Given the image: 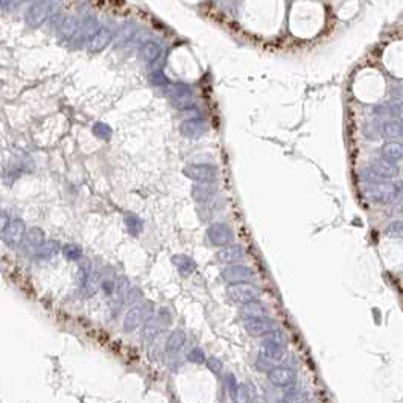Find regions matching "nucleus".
<instances>
[{"instance_id": "obj_2", "label": "nucleus", "mask_w": 403, "mask_h": 403, "mask_svg": "<svg viewBox=\"0 0 403 403\" xmlns=\"http://www.w3.org/2000/svg\"><path fill=\"white\" fill-rule=\"evenodd\" d=\"M50 14H52V2L50 0H37L28 8V11L24 14V21L29 28L37 29L47 21Z\"/></svg>"}, {"instance_id": "obj_8", "label": "nucleus", "mask_w": 403, "mask_h": 403, "mask_svg": "<svg viewBox=\"0 0 403 403\" xmlns=\"http://www.w3.org/2000/svg\"><path fill=\"white\" fill-rule=\"evenodd\" d=\"M46 242V233L43 228L40 227H29L26 234H24V239L21 242V245L18 247L21 250L23 254L29 256V257H34V254L38 251V248Z\"/></svg>"}, {"instance_id": "obj_11", "label": "nucleus", "mask_w": 403, "mask_h": 403, "mask_svg": "<svg viewBox=\"0 0 403 403\" xmlns=\"http://www.w3.org/2000/svg\"><path fill=\"white\" fill-rule=\"evenodd\" d=\"M216 260L222 265H234V263H240L242 260H245L247 257V251L244 250L242 245L239 244H230V245H225L222 248H219L216 251Z\"/></svg>"}, {"instance_id": "obj_13", "label": "nucleus", "mask_w": 403, "mask_h": 403, "mask_svg": "<svg viewBox=\"0 0 403 403\" xmlns=\"http://www.w3.org/2000/svg\"><path fill=\"white\" fill-rule=\"evenodd\" d=\"M165 327L162 326V323L158 321L157 315L154 313L152 316H149L143 326L140 327V341L143 342V345H152L155 344V341L158 339L162 330Z\"/></svg>"}, {"instance_id": "obj_33", "label": "nucleus", "mask_w": 403, "mask_h": 403, "mask_svg": "<svg viewBox=\"0 0 403 403\" xmlns=\"http://www.w3.org/2000/svg\"><path fill=\"white\" fill-rule=\"evenodd\" d=\"M155 315H157V318H158V321L162 323L163 327H169L172 324L174 315H172V312H171V309L168 306L158 307V310H155Z\"/></svg>"}, {"instance_id": "obj_40", "label": "nucleus", "mask_w": 403, "mask_h": 403, "mask_svg": "<svg viewBox=\"0 0 403 403\" xmlns=\"http://www.w3.org/2000/svg\"><path fill=\"white\" fill-rule=\"evenodd\" d=\"M9 221H11L9 214H8L5 210H2V208H0V233H3V230L8 227Z\"/></svg>"}, {"instance_id": "obj_17", "label": "nucleus", "mask_w": 403, "mask_h": 403, "mask_svg": "<svg viewBox=\"0 0 403 403\" xmlns=\"http://www.w3.org/2000/svg\"><path fill=\"white\" fill-rule=\"evenodd\" d=\"M165 93L168 95V98H171V101L178 105H184L191 98V89L181 83H168L165 86Z\"/></svg>"}, {"instance_id": "obj_42", "label": "nucleus", "mask_w": 403, "mask_h": 403, "mask_svg": "<svg viewBox=\"0 0 403 403\" xmlns=\"http://www.w3.org/2000/svg\"><path fill=\"white\" fill-rule=\"evenodd\" d=\"M251 403H266V400L262 396H254L251 397Z\"/></svg>"}, {"instance_id": "obj_32", "label": "nucleus", "mask_w": 403, "mask_h": 403, "mask_svg": "<svg viewBox=\"0 0 403 403\" xmlns=\"http://www.w3.org/2000/svg\"><path fill=\"white\" fill-rule=\"evenodd\" d=\"M186 359H187L189 362L195 364V365H202V364H205L207 356H205V353H204L202 348H200V347H194V348H191V350L187 352Z\"/></svg>"}, {"instance_id": "obj_28", "label": "nucleus", "mask_w": 403, "mask_h": 403, "mask_svg": "<svg viewBox=\"0 0 403 403\" xmlns=\"http://www.w3.org/2000/svg\"><path fill=\"white\" fill-rule=\"evenodd\" d=\"M78 26H79L78 20H76L75 17H72V15H67V17H64V18L61 20V24H60V35H61L63 38H69V40H72V38L75 37L76 31H78Z\"/></svg>"}, {"instance_id": "obj_23", "label": "nucleus", "mask_w": 403, "mask_h": 403, "mask_svg": "<svg viewBox=\"0 0 403 403\" xmlns=\"http://www.w3.org/2000/svg\"><path fill=\"white\" fill-rule=\"evenodd\" d=\"M123 224H125L128 233H129L131 236H134V237H139V236L143 233V230H145V221H143L139 214L131 213V211H129V213H125V216H123Z\"/></svg>"}, {"instance_id": "obj_15", "label": "nucleus", "mask_w": 403, "mask_h": 403, "mask_svg": "<svg viewBox=\"0 0 403 403\" xmlns=\"http://www.w3.org/2000/svg\"><path fill=\"white\" fill-rule=\"evenodd\" d=\"M260 350H262V355L270 359L271 362H280L283 359H286V348L283 344L274 341L273 338L270 336H265L262 344H260Z\"/></svg>"}, {"instance_id": "obj_27", "label": "nucleus", "mask_w": 403, "mask_h": 403, "mask_svg": "<svg viewBox=\"0 0 403 403\" xmlns=\"http://www.w3.org/2000/svg\"><path fill=\"white\" fill-rule=\"evenodd\" d=\"M134 35H136V28H134V24H132V23H126V24H123V26L114 34V44H116L117 47H122V46H125L126 43H129V41L134 38Z\"/></svg>"}, {"instance_id": "obj_29", "label": "nucleus", "mask_w": 403, "mask_h": 403, "mask_svg": "<svg viewBox=\"0 0 403 403\" xmlns=\"http://www.w3.org/2000/svg\"><path fill=\"white\" fill-rule=\"evenodd\" d=\"M283 403H309V400L303 391L297 390L295 387H291L283 394Z\"/></svg>"}, {"instance_id": "obj_4", "label": "nucleus", "mask_w": 403, "mask_h": 403, "mask_svg": "<svg viewBox=\"0 0 403 403\" xmlns=\"http://www.w3.org/2000/svg\"><path fill=\"white\" fill-rule=\"evenodd\" d=\"M219 277L222 282L227 285H239V283H250L254 277V271L242 263H234V265H227L222 268Z\"/></svg>"}, {"instance_id": "obj_34", "label": "nucleus", "mask_w": 403, "mask_h": 403, "mask_svg": "<svg viewBox=\"0 0 403 403\" xmlns=\"http://www.w3.org/2000/svg\"><path fill=\"white\" fill-rule=\"evenodd\" d=\"M93 134L102 140H108L111 137V126L105 122H96L93 125Z\"/></svg>"}, {"instance_id": "obj_6", "label": "nucleus", "mask_w": 403, "mask_h": 403, "mask_svg": "<svg viewBox=\"0 0 403 403\" xmlns=\"http://www.w3.org/2000/svg\"><path fill=\"white\" fill-rule=\"evenodd\" d=\"M268 379L270 382L282 390H288L291 387H295L297 384V373L286 365H274L268 371Z\"/></svg>"}, {"instance_id": "obj_16", "label": "nucleus", "mask_w": 403, "mask_h": 403, "mask_svg": "<svg viewBox=\"0 0 403 403\" xmlns=\"http://www.w3.org/2000/svg\"><path fill=\"white\" fill-rule=\"evenodd\" d=\"M186 341H187L186 332L183 329H180V327L178 329H174L169 333V336L166 338V341H165V353L169 355V356L177 355L184 347Z\"/></svg>"}, {"instance_id": "obj_1", "label": "nucleus", "mask_w": 403, "mask_h": 403, "mask_svg": "<svg viewBox=\"0 0 403 403\" xmlns=\"http://www.w3.org/2000/svg\"><path fill=\"white\" fill-rule=\"evenodd\" d=\"M155 313L154 304L151 302L143 300L139 304H132L126 309L123 319H122V329L125 333H131L143 326V323Z\"/></svg>"}, {"instance_id": "obj_30", "label": "nucleus", "mask_w": 403, "mask_h": 403, "mask_svg": "<svg viewBox=\"0 0 403 403\" xmlns=\"http://www.w3.org/2000/svg\"><path fill=\"white\" fill-rule=\"evenodd\" d=\"M116 286H117V280H114L113 277H102L101 285H99V291L103 292V295L106 299H110V297L114 295Z\"/></svg>"}, {"instance_id": "obj_9", "label": "nucleus", "mask_w": 403, "mask_h": 403, "mask_svg": "<svg viewBox=\"0 0 403 403\" xmlns=\"http://www.w3.org/2000/svg\"><path fill=\"white\" fill-rule=\"evenodd\" d=\"M402 195L403 187H399L396 184H378V186L368 189V192H367V197L370 200L376 202H382V204L396 201Z\"/></svg>"}, {"instance_id": "obj_12", "label": "nucleus", "mask_w": 403, "mask_h": 403, "mask_svg": "<svg viewBox=\"0 0 403 403\" xmlns=\"http://www.w3.org/2000/svg\"><path fill=\"white\" fill-rule=\"evenodd\" d=\"M184 175L195 183L211 184L216 180V169L210 165H191L184 169Z\"/></svg>"}, {"instance_id": "obj_20", "label": "nucleus", "mask_w": 403, "mask_h": 403, "mask_svg": "<svg viewBox=\"0 0 403 403\" xmlns=\"http://www.w3.org/2000/svg\"><path fill=\"white\" fill-rule=\"evenodd\" d=\"M113 40H114V34H113V31H111V29H108V28H103V26H101V29L96 32V35H95V37L90 40V43H89V47H90V50H92V52L98 53V52L105 50V49L108 47V44H110Z\"/></svg>"}, {"instance_id": "obj_19", "label": "nucleus", "mask_w": 403, "mask_h": 403, "mask_svg": "<svg viewBox=\"0 0 403 403\" xmlns=\"http://www.w3.org/2000/svg\"><path fill=\"white\" fill-rule=\"evenodd\" d=\"M61 247H63V245H61L58 240H55V239H49V240H46V242L38 248V251L34 254V259H35L37 262H50L52 259H55V257L60 254Z\"/></svg>"}, {"instance_id": "obj_3", "label": "nucleus", "mask_w": 403, "mask_h": 403, "mask_svg": "<svg viewBox=\"0 0 403 403\" xmlns=\"http://www.w3.org/2000/svg\"><path fill=\"white\" fill-rule=\"evenodd\" d=\"M28 225L21 218H12L2 233V242L9 248H18L24 239Z\"/></svg>"}, {"instance_id": "obj_10", "label": "nucleus", "mask_w": 403, "mask_h": 403, "mask_svg": "<svg viewBox=\"0 0 403 403\" xmlns=\"http://www.w3.org/2000/svg\"><path fill=\"white\" fill-rule=\"evenodd\" d=\"M276 327H277V324L268 316H265V318H250V319L244 321V329L247 330V333L250 336H254V338H265Z\"/></svg>"}, {"instance_id": "obj_38", "label": "nucleus", "mask_w": 403, "mask_h": 403, "mask_svg": "<svg viewBox=\"0 0 403 403\" xmlns=\"http://www.w3.org/2000/svg\"><path fill=\"white\" fill-rule=\"evenodd\" d=\"M391 146H393L394 149H388V148H385V149H384V152H385L388 157H391V158H402L403 157V146H400L399 143H391Z\"/></svg>"}, {"instance_id": "obj_35", "label": "nucleus", "mask_w": 403, "mask_h": 403, "mask_svg": "<svg viewBox=\"0 0 403 403\" xmlns=\"http://www.w3.org/2000/svg\"><path fill=\"white\" fill-rule=\"evenodd\" d=\"M145 300V295H143V291L137 286H131L128 295H126V304L128 306H132V304H139Z\"/></svg>"}, {"instance_id": "obj_41", "label": "nucleus", "mask_w": 403, "mask_h": 403, "mask_svg": "<svg viewBox=\"0 0 403 403\" xmlns=\"http://www.w3.org/2000/svg\"><path fill=\"white\" fill-rule=\"evenodd\" d=\"M17 0H0V8H9L15 3Z\"/></svg>"}, {"instance_id": "obj_22", "label": "nucleus", "mask_w": 403, "mask_h": 403, "mask_svg": "<svg viewBox=\"0 0 403 403\" xmlns=\"http://www.w3.org/2000/svg\"><path fill=\"white\" fill-rule=\"evenodd\" d=\"M101 276H99V273H98V270L84 282V283H81L79 286H78V294H79V297L81 299H84V300H89V299H92V297H95L96 295V292L99 291V285H101Z\"/></svg>"}, {"instance_id": "obj_39", "label": "nucleus", "mask_w": 403, "mask_h": 403, "mask_svg": "<svg viewBox=\"0 0 403 403\" xmlns=\"http://www.w3.org/2000/svg\"><path fill=\"white\" fill-rule=\"evenodd\" d=\"M257 367H259L257 370H260V371H266V373H268L274 365H273V362H271L270 359H266L263 355H260L259 359H257Z\"/></svg>"}, {"instance_id": "obj_21", "label": "nucleus", "mask_w": 403, "mask_h": 403, "mask_svg": "<svg viewBox=\"0 0 403 403\" xmlns=\"http://www.w3.org/2000/svg\"><path fill=\"white\" fill-rule=\"evenodd\" d=\"M140 58L143 61H146L148 64H151L152 61L158 60L163 57V47L158 41L155 40H148L140 46Z\"/></svg>"}, {"instance_id": "obj_18", "label": "nucleus", "mask_w": 403, "mask_h": 403, "mask_svg": "<svg viewBox=\"0 0 403 403\" xmlns=\"http://www.w3.org/2000/svg\"><path fill=\"white\" fill-rule=\"evenodd\" d=\"M171 262L175 266V270L178 271V274L183 277L192 276L198 268V263L195 262V259L187 256V254H174Z\"/></svg>"}, {"instance_id": "obj_31", "label": "nucleus", "mask_w": 403, "mask_h": 403, "mask_svg": "<svg viewBox=\"0 0 403 403\" xmlns=\"http://www.w3.org/2000/svg\"><path fill=\"white\" fill-rule=\"evenodd\" d=\"M224 384H225V388H227V393L230 394V397L233 400H236V396H237V390H239V384H237V379L233 373H227L225 378H224Z\"/></svg>"}, {"instance_id": "obj_37", "label": "nucleus", "mask_w": 403, "mask_h": 403, "mask_svg": "<svg viewBox=\"0 0 403 403\" xmlns=\"http://www.w3.org/2000/svg\"><path fill=\"white\" fill-rule=\"evenodd\" d=\"M387 234L393 237H403V221H396L388 225Z\"/></svg>"}, {"instance_id": "obj_5", "label": "nucleus", "mask_w": 403, "mask_h": 403, "mask_svg": "<svg viewBox=\"0 0 403 403\" xmlns=\"http://www.w3.org/2000/svg\"><path fill=\"white\" fill-rule=\"evenodd\" d=\"M207 239L213 247L222 248L234 242V231L225 222H213L207 228Z\"/></svg>"}, {"instance_id": "obj_36", "label": "nucleus", "mask_w": 403, "mask_h": 403, "mask_svg": "<svg viewBox=\"0 0 403 403\" xmlns=\"http://www.w3.org/2000/svg\"><path fill=\"white\" fill-rule=\"evenodd\" d=\"M205 365H207V368H208L213 374H216V376L222 374L224 364H222V361H221L219 358H216V356H210V358H207Z\"/></svg>"}, {"instance_id": "obj_25", "label": "nucleus", "mask_w": 403, "mask_h": 403, "mask_svg": "<svg viewBox=\"0 0 403 403\" xmlns=\"http://www.w3.org/2000/svg\"><path fill=\"white\" fill-rule=\"evenodd\" d=\"M61 254L67 262H81L84 259V250L79 244L67 242L61 247Z\"/></svg>"}, {"instance_id": "obj_14", "label": "nucleus", "mask_w": 403, "mask_h": 403, "mask_svg": "<svg viewBox=\"0 0 403 403\" xmlns=\"http://www.w3.org/2000/svg\"><path fill=\"white\" fill-rule=\"evenodd\" d=\"M101 29V23L96 17H86L83 20V23H79L78 31L75 34V37L72 40H75L76 43L83 44V43H90V40L96 35V32Z\"/></svg>"}, {"instance_id": "obj_24", "label": "nucleus", "mask_w": 403, "mask_h": 403, "mask_svg": "<svg viewBox=\"0 0 403 403\" xmlns=\"http://www.w3.org/2000/svg\"><path fill=\"white\" fill-rule=\"evenodd\" d=\"M242 316L245 319H250V318H265L270 315V310L265 304H262L260 302H251L244 304L242 310H240Z\"/></svg>"}, {"instance_id": "obj_7", "label": "nucleus", "mask_w": 403, "mask_h": 403, "mask_svg": "<svg viewBox=\"0 0 403 403\" xmlns=\"http://www.w3.org/2000/svg\"><path fill=\"white\" fill-rule=\"evenodd\" d=\"M228 299L236 304H247V303L256 302L260 295L259 289L254 288L250 283H239V285H228L227 288Z\"/></svg>"}, {"instance_id": "obj_26", "label": "nucleus", "mask_w": 403, "mask_h": 403, "mask_svg": "<svg viewBox=\"0 0 403 403\" xmlns=\"http://www.w3.org/2000/svg\"><path fill=\"white\" fill-rule=\"evenodd\" d=\"M192 197L200 204H208L214 197V189L211 187V184L197 183L192 189Z\"/></svg>"}]
</instances>
